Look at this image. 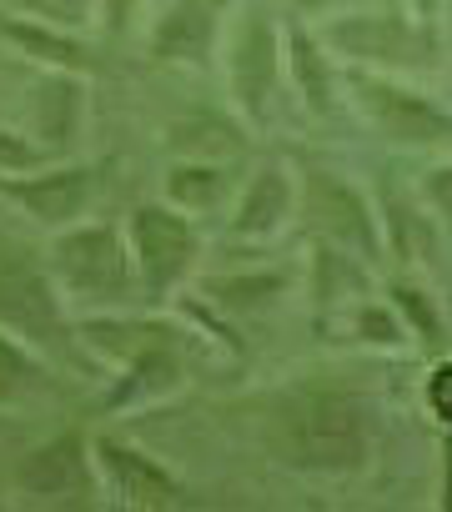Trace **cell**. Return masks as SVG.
<instances>
[{"instance_id": "4fadbf2b", "label": "cell", "mask_w": 452, "mask_h": 512, "mask_svg": "<svg viewBox=\"0 0 452 512\" xmlns=\"http://www.w3.org/2000/svg\"><path fill=\"white\" fill-rule=\"evenodd\" d=\"M0 36H6V41H16L26 56H36V61H46V66H66V71H81V66H86V51H81L71 36L51 31V26H36V21H11V16H0Z\"/></svg>"}, {"instance_id": "5b68a950", "label": "cell", "mask_w": 452, "mask_h": 512, "mask_svg": "<svg viewBox=\"0 0 452 512\" xmlns=\"http://www.w3.org/2000/svg\"><path fill=\"white\" fill-rule=\"evenodd\" d=\"M96 186H101V176L91 171V166H61V171H41V176H11V181H0V191H6L11 201H21L36 221H46V226H71L86 206H91V196H96Z\"/></svg>"}, {"instance_id": "e0dca14e", "label": "cell", "mask_w": 452, "mask_h": 512, "mask_svg": "<svg viewBox=\"0 0 452 512\" xmlns=\"http://www.w3.org/2000/svg\"><path fill=\"white\" fill-rule=\"evenodd\" d=\"M216 191H221V171L196 166V171H176V176H171V196H181V201H191V206L216 201Z\"/></svg>"}, {"instance_id": "6da1fadb", "label": "cell", "mask_w": 452, "mask_h": 512, "mask_svg": "<svg viewBox=\"0 0 452 512\" xmlns=\"http://www.w3.org/2000/svg\"><path fill=\"white\" fill-rule=\"evenodd\" d=\"M377 437V407L357 392H302L277 417L282 462L322 477L357 472Z\"/></svg>"}, {"instance_id": "9a60e30c", "label": "cell", "mask_w": 452, "mask_h": 512, "mask_svg": "<svg viewBox=\"0 0 452 512\" xmlns=\"http://www.w3.org/2000/svg\"><path fill=\"white\" fill-rule=\"evenodd\" d=\"M382 211H387V236H392V251L397 256H417V262H432V226L417 206H407L397 191L382 196Z\"/></svg>"}, {"instance_id": "8fae6325", "label": "cell", "mask_w": 452, "mask_h": 512, "mask_svg": "<svg viewBox=\"0 0 452 512\" xmlns=\"http://www.w3.org/2000/svg\"><path fill=\"white\" fill-rule=\"evenodd\" d=\"M226 0H176V6L166 11V21L156 26V41L151 51L161 61H201L211 36H216V16H221Z\"/></svg>"}, {"instance_id": "d4e9b609", "label": "cell", "mask_w": 452, "mask_h": 512, "mask_svg": "<svg viewBox=\"0 0 452 512\" xmlns=\"http://www.w3.org/2000/svg\"><path fill=\"white\" fill-rule=\"evenodd\" d=\"M447 507H452V442H447V497H442Z\"/></svg>"}, {"instance_id": "ba28073f", "label": "cell", "mask_w": 452, "mask_h": 512, "mask_svg": "<svg viewBox=\"0 0 452 512\" xmlns=\"http://www.w3.org/2000/svg\"><path fill=\"white\" fill-rule=\"evenodd\" d=\"M277 66H282V51H277V36H272V21H247L242 36H237V56H232V86H237V101L262 116L267 101H272V86H277Z\"/></svg>"}, {"instance_id": "cb8c5ba5", "label": "cell", "mask_w": 452, "mask_h": 512, "mask_svg": "<svg viewBox=\"0 0 452 512\" xmlns=\"http://www.w3.org/2000/svg\"><path fill=\"white\" fill-rule=\"evenodd\" d=\"M432 16H437V0H417V21L432 26Z\"/></svg>"}, {"instance_id": "7c38bea8", "label": "cell", "mask_w": 452, "mask_h": 512, "mask_svg": "<svg viewBox=\"0 0 452 512\" xmlns=\"http://www.w3.org/2000/svg\"><path fill=\"white\" fill-rule=\"evenodd\" d=\"M287 211H292V181H287L282 166H267L262 176H252V186H247V196L237 206L232 231L237 236H252V241L257 236H272L287 221Z\"/></svg>"}, {"instance_id": "30bf717a", "label": "cell", "mask_w": 452, "mask_h": 512, "mask_svg": "<svg viewBox=\"0 0 452 512\" xmlns=\"http://www.w3.org/2000/svg\"><path fill=\"white\" fill-rule=\"evenodd\" d=\"M86 482H91V467H86L81 437H56L21 462V487L36 497H71V492H86Z\"/></svg>"}, {"instance_id": "9c48e42d", "label": "cell", "mask_w": 452, "mask_h": 512, "mask_svg": "<svg viewBox=\"0 0 452 512\" xmlns=\"http://www.w3.org/2000/svg\"><path fill=\"white\" fill-rule=\"evenodd\" d=\"M332 46L357 61H417L427 46L392 16H347L332 26Z\"/></svg>"}, {"instance_id": "484cf974", "label": "cell", "mask_w": 452, "mask_h": 512, "mask_svg": "<svg viewBox=\"0 0 452 512\" xmlns=\"http://www.w3.org/2000/svg\"><path fill=\"white\" fill-rule=\"evenodd\" d=\"M447 6H452V0H447Z\"/></svg>"}, {"instance_id": "d6986e66", "label": "cell", "mask_w": 452, "mask_h": 512, "mask_svg": "<svg viewBox=\"0 0 452 512\" xmlns=\"http://www.w3.org/2000/svg\"><path fill=\"white\" fill-rule=\"evenodd\" d=\"M41 161H46L41 146H31V141H21V136H11V131H0V166H6V171H31V166H41Z\"/></svg>"}, {"instance_id": "8992f818", "label": "cell", "mask_w": 452, "mask_h": 512, "mask_svg": "<svg viewBox=\"0 0 452 512\" xmlns=\"http://www.w3.org/2000/svg\"><path fill=\"white\" fill-rule=\"evenodd\" d=\"M307 191H312V211L327 221L332 241H347L357 256H377V221H372V206H367L342 176L317 171V176L307 181Z\"/></svg>"}, {"instance_id": "7402d4cb", "label": "cell", "mask_w": 452, "mask_h": 512, "mask_svg": "<svg viewBox=\"0 0 452 512\" xmlns=\"http://www.w3.org/2000/svg\"><path fill=\"white\" fill-rule=\"evenodd\" d=\"M427 201L447 216V226H452V166H437L432 176H427Z\"/></svg>"}, {"instance_id": "7a4b0ae2", "label": "cell", "mask_w": 452, "mask_h": 512, "mask_svg": "<svg viewBox=\"0 0 452 512\" xmlns=\"http://www.w3.org/2000/svg\"><path fill=\"white\" fill-rule=\"evenodd\" d=\"M56 272L76 297L121 302L131 292V246L116 226H76L56 241Z\"/></svg>"}, {"instance_id": "ffe728a7", "label": "cell", "mask_w": 452, "mask_h": 512, "mask_svg": "<svg viewBox=\"0 0 452 512\" xmlns=\"http://www.w3.org/2000/svg\"><path fill=\"white\" fill-rule=\"evenodd\" d=\"M427 407L442 427H452V362H442L432 377H427Z\"/></svg>"}, {"instance_id": "277c9868", "label": "cell", "mask_w": 452, "mask_h": 512, "mask_svg": "<svg viewBox=\"0 0 452 512\" xmlns=\"http://www.w3.org/2000/svg\"><path fill=\"white\" fill-rule=\"evenodd\" d=\"M352 91L362 101V111L382 126V136L402 141V146H437V141H452V116L437 111L427 96L417 91H402L382 76H362L352 71Z\"/></svg>"}, {"instance_id": "3957f363", "label": "cell", "mask_w": 452, "mask_h": 512, "mask_svg": "<svg viewBox=\"0 0 452 512\" xmlns=\"http://www.w3.org/2000/svg\"><path fill=\"white\" fill-rule=\"evenodd\" d=\"M131 256H136V272H141V287L151 297H166L186 267L196 256V236H191V221L171 206H141L131 216Z\"/></svg>"}, {"instance_id": "2e32d148", "label": "cell", "mask_w": 452, "mask_h": 512, "mask_svg": "<svg viewBox=\"0 0 452 512\" xmlns=\"http://www.w3.org/2000/svg\"><path fill=\"white\" fill-rule=\"evenodd\" d=\"M41 387V367L26 347H16L11 337H0V407L6 402H21Z\"/></svg>"}, {"instance_id": "5bb4252c", "label": "cell", "mask_w": 452, "mask_h": 512, "mask_svg": "<svg viewBox=\"0 0 452 512\" xmlns=\"http://www.w3.org/2000/svg\"><path fill=\"white\" fill-rule=\"evenodd\" d=\"M287 56H292V76H297L307 106H312L317 116H327V111H332V66L322 61L317 41H312L302 26H292V36H287Z\"/></svg>"}, {"instance_id": "ac0fdd59", "label": "cell", "mask_w": 452, "mask_h": 512, "mask_svg": "<svg viewBox=\"0 0 452 512\" xmlns=\"http://www.w3.org/2000/svg\"><path fill=\"white\" fill-rule=\"evenodd\" d=\"M221 302H237V307H247V302H267L272 292H282V277H237V282H216L211 287Z\"/></svg>"}, {"instance_id": "603a6c76", "label": "cell", "mask_w": 452, "mask_h": 512, "mask_svg": "<svg viewBox=\"0 0 452 512\" xmlns=\"http://www.w3.org/2000/svg\"><path fill=\"white\" fill-rule=\"evenodd\" d=\"M131 6H136V0H106V26H111V31H126Z\"/></svg>"}, {"instance_id": "44dd1931", "label": "cell", "mask_w": 452, "mask_h": 512, "mask_svg": "<svg viewBox=\"0 0 452 512\" xmlns=\"http://www.w3.org/2000/svg\"><path fill=\"white\" fill-rule=\"evenodd\" d=\"M392 297H397V307H402V317H407V322H417V332H422V342H432V337H437V317H432V307L422 302V292H412V287H397Z\"/></svg>"}, {"instance_id": "52a82bcc", "label": "cell", "mask_w": 452, "mask_h": 512, "mask_svg": "<svg viewBox=\"0 0 452 512\" xmlns=\"http://www.w3.org/2000/svg\"><path fill=\"white\" fill-rule=\"evenodd\" d=\"M96 452H101V467H106L121 502H131V507H171L176 502V477L166 467H156L146 452L111 442V437H101Z\"/></svg>"}]
</instances>
